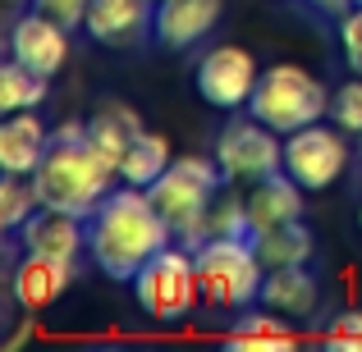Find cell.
<instances>
[{"instance_id": "cell-5", "label": "cell", "mask_w": 362, "mask_h": 352, "mask_svg": "<svg viewBox=\"0 0 362 352\" xmlns=\"http://www.w3.org/2000/svg\"><path fill=\"white\" fill-rule=\"evenodd\" d=\"M247 115L271 123L275 133H298L330 115V92L303 64H271V69H262V78L252 87Z\"/></svg>"}, {"instance_id": "cell-4", "label": "cell", "mask_w": 362, "mask_h": 352, "mask_svg": "<svg viewBox=\"0 0 362 352\" xmlns=\"http://www.w3.org/2000/svg\"><path fill=\"white\" fill-rule=\"evenodd\" d=\"M225 183V169L221 160H206V156H175L170 169L147 188V197L156 202L160 220L175 229V238L193 243L202 220L211 215L216 206V193Z\"/></svg>"}, {"instance_id": "cell-12", "label": "cell", "mask_w": 362, "mask_h": 352, "mask_svg": "<svg viewBox=\"0 0 362 352\" xmlns=\"http://www.w3.org/2000/svg\"><path fill=\"white\" fill-rule=\"evenodd\" d=\"M303 193L308 188L293 183L284 169L247 183V197H243V215H247V233H262V229H280V224H293L303 220Z\"/></svg>"}, {"instance_id": "cell-16", "label": "cell", "mask_w": 362, "mask_h": 352, "mask_svg": "<svg viewBox=\"0 0 362 352\" xmlns=\"http://www.w3.org/2000/svg\"><path fill=\"white\" fill-rule=\"evenodd\" d=\"M51 151V133L37 119V110H18L0 123V169L5 174H37V165Z\"/></svg>"}, {"instance_id": "cell-18", "label": "cell", "mask_w": 362, "mask_h": 352, "mask_svg": "<svg viewBox=\"0 0 362 352\" xmlns=\"http://www.w3.org/2000/svg\"><path fill=\"white\" fill-rule=\"evenodd\" d=\"M225 348L230 352H293L298 348V334L293 325H284L280 311L266 316V311H243L239 320L225 334Z\"/></svg>"}, {"instance_id": "cell-29", "label": "cell", "mask_w": 362, "mask_h": 352, "mask_svg": "<svg viewBox=\"0 0 362 352\" xmlns=\"http://www.w3.org/2000/svg\"><path fill=\"white\" fill-rule=\"evenodd\" d=\"M358 229H362V206H358Z\"/></svg>"}, {"instance_id": "cell-20", "label": "cell", "mask_w": 362, "mask_h": 352, "mask_svg": "<svg viewBox=\"0 0 362 352\" xmlns=\"http://www.w3.org/2000/svg\"><path fill=\"white\" fill-rule=\"evenodd\" d=\"M257 247V256H262L266 270H280V265H308L312 252H317V238L303 220L293 224H280V229H262V233H247Z\"/></svg>"}, {"instance_id": "cell-31", "label": "cell", "mask_w": 362, "mask_h": 352, "mask_svg": "<svg viewBox=\"0 0 362 352\" xmlns=\"http://www.w3.org/2000/svg\"><path fill=\"white\" fill-rule=\"evenodd\" d=\"M354 5H362V0H354Z\"/></svg>"}, {"instance_id": "cell-22", "label": "cell", "mask_w": 362, "mask_h": 352, "mask_svg": "<svg viewBox=\"0 0 362 352\" xmlns=\"http://www.w3.org/2000/svg\"><path fill=\"white\" fill-rule=\"evenodd\" d=\"M51 92V78L37 69H28L23 60H5L0 64V110L18 115V110H37Z\"/></svg>"}, {"instance_id": "cell-27", "label": "cell", "mask_w": 362, "mask_h": 352, "mask_svg": "<svg viewBox=\"0 0 362 352\" xmlns=\"http://www.w3.org/2000/svg\"><path fill=\"white\" fill-rule=\"evenodd\" d=\"M33 9L51 14L55 23H64V28L74 32V28H83V23H88V9H92V0H33Z\"/></svg>"}, {"instance_id": "cell-30", "label": "cell", "mask_w": 362, "mask_h": 352, "mask_svg": "<svg viewBox=\"0 0 362 352\" xmlns=\"http://www.w3.org/2000/svg\"><path fill=\"white\" fill-rule=\"evenodd\" d=\"M9 5H18V0H9Z\"/></svg>"}, {"instance_id": "cell-6", "label": "cell", "mask_w": 362, "mask_h": 352, "mask_svg": "<svg viewBox=\"0 0 362 352\" xmlns=\"http://www.w3.org/2000/svg\"><path fill=\"white\" fill-rule=\"evenodd\" d=\"M133 298L160 325H179L193 316L202 302V279H197V256L184 247H160L138 274H133Z\"/></svg>"}, {"instance_id": "cell-25", "label": "cell", "mask_w": 362, "mask_h": 352, "mask_svg": "<svg viewBox=\"0 0 362 352\" xmlns=\"http://www.w3.org/2000/svg\"><path fill=\"white\" fill-rule=\"evenodd\" d=\"M321 344H326L330 352H362V311H344V316H335Z\"/></svg>"}, {"instance_id": "cell-24", "label": "cell", "mask_w": 362, "mask_h": 352, "mask_svg": "<svg viewBox=\"0 0 362 352\" xmlns=\"http://www.w3.org/2000/svg\"><path fill=\"white\" fill-rule=\"evenodd\" d=\"M330 119L344 133H362V73H354V78L330 97Z\"/></svg>"}, {"instance_id": "cell-28", "label": "cell", "mask_w": 362, "mask_h": 352, "mask_svg": "<svg viewBox=\"0 0 362 352\" xmlns=\"http://www.w3.org/2000/svg\"><path fill=\"white\" fill-rule=\"evenodd\" d=\"M28 339H33V320H23V325H18V329H14V334H9V339H5V352H14V348H23V344H28Z\"/></svg>"}, {"instance_id": "cell-11", "label": "cell", "mask_w": 362, "mask_h": 352, "mask_svg": "<svg viewBox=\"0 0 362 352\" xmlns=\"http://www.w3.org/2000/svg\"><path fill=\"white\" fill-rule=\"evenodd\" d=\"M221 9L225 0H156L151 42L165 46V51H188L221 23Z\"/></svg>"}, {"instance_id": "cell-8", "label": "cell", "mask_w": 362, "mask_h": 352, "mask_svg": "<svg viewBox=\"0 0 362 352\" xmlns=\"http://www.w3.org/2000/svg\"><path fill=\"white\" fill-rule=\"evenodd\" d=\"M344 169H349V142L330 123H308L298 133H284V174L303 183L308 193L339 183Z\"/></svg>"}, {"instance_id": "cell-19", "label": "cell", "mask_w": 362, "mask_h": 352, "mask_svg": "<svg viewBox=\"0 0 362 352\" xmlns=\"http://www.w3.org/2000/svg\"><path fill=\"white\" fill-rule=\"evenodd\" d=\"M138 133H142V119H138V110H129L124 101H106V106H101L97 115L88 119V142H92V147H97L115 169H119L124 151L133 147V138H138Z\"/></svg>"}, {"instance_id": "cell-13", "label": "cell", "mask_w": 362, "mask_h": 352, "mask_svg": "<svg viewBox=\"0 0 362 352\" xmlns=\"http://www.w3.org/2000/svg\"><path fill=\"white\" fill-rule=\"evenodd\" d=\"M156 0H92L83 32L97 46H133L151 32Z\"/></svg>"}, {"instance_id": "cell-23", "label": "cell", "mask_w": 362, "mask_h": 352, "mask_svg": "<svg viewBox=\"0 0 362 352\" xmlns=\"http://www.w3.org/2000/svg\"><path fill=\"white\" fill-rule=\"evenodd\" d=\"M37 211H42V193H37L33 174H5L0 178V229L18 233Z\"/></svg>"}, {"instance_id": "cell-9", "label": "cell", "mask_w": 362, "mask_h": 352, "mask_svg": "<svg viewBox=\"0 0 362 352\" xmlns=\"http://www.w3.org/2000/svg\"><path fill=\"white\" fill-rule=\"evenodd\" d=\"M257 78H262V73H257V60L243 46H211V51L197 60V92H202V101L216 106V110L247 106Z\"/></svg>"}, {"instance_id": "cell-26", "label": "cell", "mask_w": 362, "mask_h": 352, "mask_svg": "<svg viewBox=\"0 0 362 352\" xmlns=\"http://www.w3.org/2000/svg\"><path fill=\"white\" fill-rule=\"evenodd\" d=\"M339 46H344V64L354 73H362V5L339 14Z\"/></svg>"}, {"instance_id": "cell-17", "label": "cell", "mask_w": 362, "mask_h": 352, "mask_svg": "<svg viewBox=\"0 0 362 352\" xmlns=\"http://www.w3.org/2000/svg\"><path fill=\"white\" fill-rule=\"evenodd\" d=\"M257 302L266 311H280V316H312L321 293H317V279L308 274V265H280V270H266Z\"/></svg>"}, {"instance_id": "cell-7", "label": "cell", "mask_w": 362, "mask_h": 352, "mask_svg": "<svg viewBox=\"0 0 362 352\" xmlns=\"http://www.w3.org/2000/svg\"><path fill=\"white\" fill-rule=\"evenodd\" d=\"M216 160L225 169V183H257V178L284 169V142L271 123L247 115V119H234L221 128Z\"/></svg>"}, {"instance_id": "cell-2", "label": "cell", "mask_w": 362, "mask_h": 352, "mask_svg": "<svg viewBox=\"0 0 362 352\" xmlns=\"http://www.w3.org/2000/svg\"><path fill=\"white\" fill-rule=\"evenodd\" d=\"M119 169L92 147L88 138H51V151L37 165V193H42V206L51 211H69L88 220L97 211V202L110 193V178Z\"/></svg>"}, {"instance_id": "cell-10", "label": "cell", "mask_w": 362, "mask_h": 352, "mask_svg": "<svg viewBox=\"0 0 362 352\" xmlns=\"http://www.w3.org/2000/svg\"><path fill=\"white\" fill-rule=\"evenodd\" d=\"M9 55H14V60H23L28 69L55 78V73L64 69V60H69V28L55 23V18L42 14V9H28V14L14 18V32H9Z\"/></svg>"}, {"instance_id": "cell-32", "label": "cell", "mask_w": 362, "mask_h": 352, "mask_svg": "<svg viewBox=\"0 0 362 352\" xmlns=\"http://www.w3.org/2000/svg\"><path fill=\"white\" fill-rule=\"evenodd\" d=\"M358 138H362V133H358Z\"/></svg>"}, {"instance_id": "cell-14", "label": "cell", "mask_w": 362, "mask_h": 352, "mask_svg": "<svg viewBox=\"0 0 362 352\" xmlns=\"http://www.w3.org/2000/svg\"><path fill=\"white\" fill-rule=\"evenodd\" d=\"M18 243H23V252H42V256H55V261H78L83 247H88V220L42 206L18 229Z\"/></svg>"}, {"instance_id": "cell-1", "label": "cell", "mask_w": 362, "mask_h": 352, "mask_svg": "<svg viewBox=\"0 0 362 352\" xmlns=\"http://www.w3.org/2000/svg\"><path fill=\"white\" fill-rule=\"evenodd\" d=\"M170 238H175V229L160 220V211L147 197V188H133V183L110 188L97 202V211L88 215V256H92V265H97L101 274H110V279H119V284H133V274H138L160 247H170Z\"/></svg>"}, {"instance_id": "cell-3", "label": "cell", "mask_w": 362, "mask_h": 352, "mask_svg": "<svg viewBox=\"0 0 362 352\" xmlns=\"http://www.w3.org/2000/svg\"><path fill=\"white\" fill-rule=\"evenodd\" d=\"M197 279H202V302L211 311H247L262 293L266 265L257 256L247 233H221L193 247Z\"/></svg>"}, {"instance_id": "cell-21", "label": "cell", "mask_w": 362, "mask_h": 352, "mask_svg": "<svg viewBox=\"0 0 362 352\" xmlns=\"http://www.w3.org/2000/svg\"><path fill=\"white\" fill-rule=\"evenodd\" d=\"M170 160H175V156H170V142L160 138V133L142 128L138 138H133V147L124 151V160H119V178L133 183V188H151L170 169Z\"/></svg>"}, {"instance_id": "cell-15", "label": "cell", "mask_w": 362, "mask_h": 352, "mask_svg": "<svg viewBox=\"0 0 362 352\" xmlns=\"http://www.w3.org/2000/svg\"><path fill=\"white\" fill-rule=\"evenodd\" d=\"M78 274V261H55L42 252H23V261L14 265V302L23 311H46Z\"/></svg>"}]
</instances>
